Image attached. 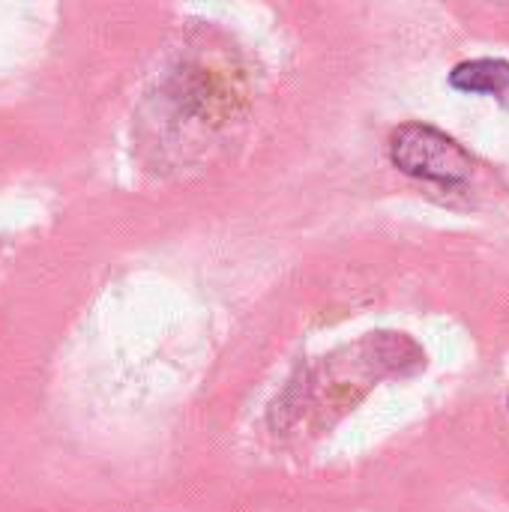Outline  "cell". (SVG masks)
Returning <instances> with one entry per match:
<instances>
[{"mask_svg":"<svg viewBox=\"0 0 509 512\" xmlns=\"http://www.w3.org/2000/svg\"><path fill=\"white\" fill-rule=\"evenodd\" d=\"M390 159L399 171L411 177L450 183V186L465 183L474 174V159L465 153V147L456 144L450 135L423 123H408L393 132Z\"/></svg>","mask_w":509,"mask_h":512,"instance_id":"cell-1","label":"cell"},{"mask_svg":"<svg viewBox=\"0 0 509 512\" xmlns=\"http://www.w3.org/2000/svg\"><path fill=\"white\" fill-rule=\"evenodd\" d=\"M450 84L462 93L495 96L509 108V63L507 60H471L450 72Z\"/></svg>","mask_w":509,"mask_h":512,"instance_id":"cell-2","label":"cell"}]
</instances>
